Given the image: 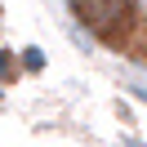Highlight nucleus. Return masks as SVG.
<instances>
[{"label": "nucleus", "mask_w": 147, "mask_h": 147, "mask_svg": "<svg viewBox=\"0 0 147 147\" xmlns=\"http://www.w3.org/2000/svg\"><path fill=\"white\" fill-rule=\"evenodd\" d=\"M80 27L89 31L94 40H102L107 49H120L138 36L143 27V9L138 0H71Z\"/></svg>", "instance_id": "obj_1"}, {"label": "nucleus", "mask_w": 147, "mask_h": 147, "mask_svg": "<svg viewBox=\"0 0 147 147\" xmlns=\"http://www.w3.org/2000/svg\"><path fill=\"white\" fill-rule=\"evenodd\" d=\"M13 76H18V63L9 49H0V80H13Z\"/></svg>", "instance_id": "obj_2"}, {"label": "nucleus", "mask_w": 147, "mask_h": 147, "mask_svg": "<svg viewBox=\"0 0 147 147\" xmlns=\"http://www.w3.org/2000/svg\"><path fill=\"white\" fill-rule=\"evenodd\" d=\"M138 54H143V63H147V27H143V40H138Z\"/></svg>", "instance_id": "obj_3"}]
</instances>
